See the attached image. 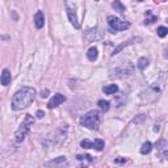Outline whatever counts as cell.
Instances as JSON below:
<instances>
[{
	"instance_id": "1",
	"label": "cell",
	"mask_w": 168,
	"mask_h": 168,
	"mask_svg": "<svg viewBox=\"0 0 168 168\" xmlns=\"http://www.w3.org/2000/svg\"><path fill=\"white\" fill-rule=\"evenodd\" d=\"M36 99V89L32 87H22L13 95L12 99V109L22 110L28 108Z\"/></svg>"
},
{
	"instance_id": "2",
	"label": "cell",
	"mask_w": 168,
	"mask_h": 168,
	"mask_svg": "<svg viewBox=\"0 0 168 168\" xmlns=\"http://www.w3.org/2000/svg\"><path fill=\"white\" fill-rule=\"evenodd\" d=\"M80 124L83 126L88 127V129L96 130V129H99L100 124H101V113H100L99 110H91V112H88V113H86L80 118Z\"/></svg>"
},
{
	"instance_id": "3",
	"label": "cell",
	"mask_w": 168,
	"mask_h": 168,
	"mask_svg": "<svg viewBox=\"0 0 168 168\" xmlns=\"http://www.w3.org/2000/svg\"><path fill=\"white\" fill-rule=\"evenodd\" d=\"M33 122H34L33 117L30 114H26L25 118H24V122L21 124V126L17 129V131H16V134H15L16 143H21L22 141H24L25 137H26V134L29 133V130H30V126H32Z\"/></svg>"
},
{
	"instance_id": "4",
	"label": "cell",
	"mask_w": 168,
	"mask_h": 168,
	"mask_svg": "<svg viewBox=\"0 0 168 168\" xmlns=\"http://www.w3.org/2000/svg\"><path fill=\"white\" fill-rule=\"evenodd\" d=\"M108 25L112 28V30L113 32H120V30H126L129 29V24L127 21L125 20H121L118 17H116V16H109L108 17Z\"/></svg>"
},
{
	"instance_id": "5",
	"label": "cell",
	"mask_w": 168,
	"mask_h": 168,
	"mask_svg": "<svg viewBox=\"0 0 168 168\" xmlns=\"http://www.w3.org/2000/svg\"><path fill=\"white\" fill-rule=\"evenodd\" d=\"M45 166L46 167H53V168H66L67 166H69V161H67V159L64 158V156H58V158L47 161Z\"/></svg>"
},
{
	"instance_id": "6",
	"label": "cell",
	"mask_w": 168,
	"mask_h": 168,
	"mask_svg": "<svg viewBox=\"0 0 168 168\" xmlns=\"http://www.w3.org/2000/svg\"><path fill=\"white\" fill-rule=\"evenodd\" d=\"M64 101H66V96H63V95H60V93H57V95H54L53 99L49 101L47 108L49 109H54V108H57V106H59Z\"/></svg>"
},
{
	"instance_id": "7",
	"label": "cell",
	"mask_w": 168,
	"mask_h": 168,
	"mask_svg": "<svg viewBox=\"0 0 168 168\" xmlns=\"http://www.w3.org/2000/svg\"><path fill=\"white\" fill-rule=\"evenodd\" d=\"M66 7H67V15H69V19H70V22L74 25L76 29L80 26L79 21H77V17H76V12L74 8H71V4L70 3H66Z\"/></svg>"
},
{
	"instance_id": "8",
	"label": "cell",
	"mask_w": 168,
	"mask_h": 168,
	"mask_svg": "<svg viewBox=\"0 0 168 168\" xmlns=\"http://www.w3.org/2000/svg\"><path fill=\"white\" fill-rule=\"evenodd\" d=\"M11 79H12V75H11V71L9 70H3L2 75H0V83H2V86H8L11 83Z\"/></svg>"
},
{
	"instance_id": "9",
	"label": "cell",
	"mask_w": 168,
	"mask_h": 168,
	"mask_svg": "<svg viewBox=\"0 0 168 168\" xmlns=\"http://www.w3.org/2000/svg\"><path fill=\"white\" fill-rule=\"evenodd\" d=\"M167 142L166 141H159L158 143H156V150L160 151L159 153V156L161 159H164L166 156H167Z\"/></svg>"
},
{
	"instance_id": "10",
	"label": "cell",
	"mask_w": 168,
	"mask_h": 168,
	"mask_svg": "<svg viewBox=\"0 0 168 168\" xmlns=\"http://www.w3.org/2000/svg\"><path fill=\"white\" fill-rule=\"evenodd\" d=\"M34 24H36V26L38 28V29H41V28L45 25V16L42 13V11H38V12L36 13V16H34Z\"/></svg>"
},
{
	"instance_id": "11",
	"label": "cell",
	"mask_w": 168,
	"mask_h": 168,
	"mask_svg": "<svg viewBox=\"0 0 168 168\" xmlns=\"http://www.w3.org/2000/svg\"><path fill=\"white\" fill-rule=\"evenodd\" d=\"M135 41H139V38H131V40H129V41H126V42H124V43H121L120 46H117L116 49H114V51L112 53V55H116V54H118L120 51L124 47H126V46H129V45H131V43H134Z\"/></svg>"
},
{
	"instance_id": "12",
	"label": "cell",
	"mask_w": 168,
	"mask_h": 168,
	"mask_svg": "<svg viewBox=\"0 0 168 168\" xmlns=\"http://www.w3.org/2000/svg\"><path fill=\"white\" fill-rule=\"evenodd\" d=\"M103 91L105 95H113L118 91V87H117V84H109V86H105L103 88Z\"/></svg>"
},
{
	"instance_id": "13",
	"label": "cell",
	"mask_w": 168,
	"mask_h": 168,
	"mask_svg": "<svg viewBox=\"0 0 168 168\" xmlns=\"http://www.w3.org/2000/svg\"><path fill=\"white\" fill-rule=\"evenodd\" d=\"M97 55H99V53H97V49H96V47H91V49L88 50V53H87L88 59L92 60V62L97 59Z\"/></svg>"
},
{
	"instance_id": "14",
	"label": "cell",
	"mask_w": 168,
	"mask_h": 168,
	"mask_svg": "<svg viewBox=\"0 0 168 168\" xmlns=\"http://www.w3.org/2000/svg\"><path fill=\"white\" fill-rule=\"evenodd\" d=\"M151 150H153V144H151V142H144L142 144V147H141V153L143 155H146V154L151 153Z\"/></svg>"
},
{
	"instance_id": "15",
	"label": "cell",
	"mask_w": 168,
	"mask_h": 168,
	"mask_svg": "<svg viewBox=\"0 0 168 168\" xmlns=\"http://www.w3.org/2000/svg\"><path fill=\"white\" fill-rule=\"evenodd\" d=\"M104 147H105V142L103 139H96V141L93 142V148H96L97 151H101Z\"/></svg>"
},
{
	"instance_id": "16",
	"label": "cell",
	"mask_w": 168,
	"mask_h": 168,
	"mask_svg": "<svg viewBox=\"0 0 168 168\" xmlns=\"http://www.w3.org/2000/svg\"><path fill=\"white\" fill-rule=\"evenodd\" d=\"M148 66V59L147 58H141L138 60V69L139 70H144Z\"/></svg>"
},
{
	"instance_id": "17",
	"label": "cell",
	"mask_w": 168,
	"mask_h": 168,
	"mask_svg": "<svg viewBox=\"0 0 168 168\" xmlns=\"http://www.w3.org/2000/svg\"><path fill=\"white\" fill-rule=\"evenodd\" d=\"M112 5H113V8H114L116 11H118L120 13H124V12H125V7L122 5L121 2H113V4H112Z\"/></svg>"
},
{
	"instance_id": "18",
	"label": "cell",
	"mask_w": 168,
	"mask_h": 168,
	"mask_svg": "<svg viewBox=\"0 0 168 168\" xmlns=\"http://www.w3.org/2000/svg\"><path fill=\"white\" fill-rule=\"evenodd\" d=\"M99 106H100V109H101V110L108 112V110H109V101H105V100H100V101H99Z\"/></svg>"
},
{
	"instance_id": "19",
	"label": "cell",
	"mask_w": 168,
	"mask_h": 168,
	"mask_svg": "<svg viewBox=\"0 0 168 168\" xmlns=\"http://www.w3.org/2000/svg\"><path fill=\"white\" fill-rule=\"evenodd\" d=\"M154 21H156V17L151 15V12L148 11V12L146 13V21H144V24H146V25H147V24H153Z\"/></svg>"
},
{
	"instance_id": "20",
	"label": "cell",
	"mask_w": 168,
	"mask_h": 168,
	"mask_svg": "<svg viewBox=\"0 0 168 168\" xmlns=\"http://www.w3.org/2000/svg\"><path fill=\"white\" fill-rule=\"evenodd\" d=\"M167 33H168V29H167L166 26H159L158 28V36L160 38H164L167 36Z\"/></svg>"
},
{
	"instance_id": "21",
	"label": "cell",
	"mask_w": 168,
	"mask_h": 168,
	"mask_svg": "<svg viewBox=\"0 0 168 168\" xmlns=\"http://www.w3.org/2000/svg\"><path fill=\"white\" fill-rule=\"evenodd\" d=\"M80 146L83 148H93V142L88 141V139H84V141L80 142Z\"/></svg>"
},
{
	"instance_id": "22",
	"label": "cell",
	"mask_w": 168,
	"mask_h": 168,
	"mask_svg": "<svg viewBox=\"0 0 168 168\" xmlns=\"http://www.w3.org/2000/svg\"><path fill=\"white\" fill-rule=\"evenodd\" d=\"M36 116L38 117V118H42V117L45 116V113H43V112H41V110H38L37 113H36Z\"/></svg>"
},
{
	"instance_id": "23",
	"label": "cell",
	"mask_w": 168,
	"mask_h": 168,
	"mask_svg": "<svg viewBox=\"0 0 168 168\" xmlns=\"http://www.w3.org/2000/svg\"><path fill=\"white\" fill-rule=\"evenodd\" d=\"M47 93H49V91H47V89H45L43 93L41 95V96H42V97H47Z\"/></svg>"
}]
</instances>
